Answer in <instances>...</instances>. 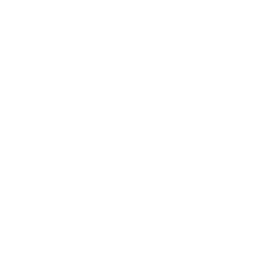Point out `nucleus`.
I'll return each mask as SVG.
<instances>
[]
</instances>
